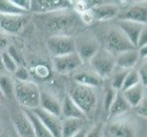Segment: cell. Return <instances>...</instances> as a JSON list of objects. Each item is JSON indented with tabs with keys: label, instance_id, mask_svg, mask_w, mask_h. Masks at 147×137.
I'll return each mask as SVG.
<instances>
[{
	"label": "cell",
	"instance_id": "ac0fdd59",
	"mask_svg": "<svg viewBox=\"0 0 147 137\" xmlns=\"http://www.w3.org/2000/svg\"><path fill=\"white\" fill-rule=\"evenodd\" d=\"M61 116L63 119H80L86 120L87 116L80 110L78 105L71 100L69 95H66L61 103Z\"/></svg>",
	"mask_w": 147,
	"mask_h": 137
},
{
	"label": "cell",
	"instance_id": "5b68a950",
	"mask_svg": "<svg viewBox=\"0 0 147 137\" xmlns=\"http://www.w3.org/2000/svg\"><path fill=\"white\" fill-rule=\"evenodd\" d=\"M47 48L53 58L76 52L75 39L69 36H51L47 41Z\"/></svg>",
	"mask_w": 147,
	"mask_h": 137
},
{
	"label": "cell",
	"instance_id": "d6986e66",
	"mask_svg": "<svg viewBox=\"0 0 147 137\" xmlns=\"http://www.w3.org/2000/svg\"><path fill=\"white\" fill-rule=\"evenodd\" d=\"M130 109L131 106L127 103V101L124 99L123 93L121 91H117V93H116L114 97V100L111 103L108 111L109 118L113 119L116 117H119L121 115L126 114Z\"/></svg>",
	"mask_w": 147,
	"mask_h": 137
},
{
	"label": "cell",
	"instance_id": "8992f818",
	"mask_svg": "<svg viewBox=\"0 0 147 137\" xmlns=\"http://www.w3.org/2000/svg\"><path fill=\"white\" fill-rule=\"evenodd\" d=\"M107 129L111 137H135L136 135L134 121L125 114L111 119Z\"/></svg>",
	"mask_w": 147,
	"mask_h": 137
},
{
	"label": "cell",
	"instance_id": "7bdbcfd3",
	"mask_svg": "<svg viewBox=\"0 0 147 137\" xmlns=\"http://www.w3.org/2000/svg\"><path fill=\"white\" fill-rule=\"evenodd\" d=\"M6 70H5V68L3 66V62H2V57H1V52H0V75H6Z\"/></svg>",
	"mask_w": 147,
	"mask_h": 137
},
{
	"label": "cell",
	"instance_id": "603a6c76",
	"mask_svg": "<svg viewBox=\"0 0 147 137\" xmlns=\"http://www.w3.org/2000/svg\"><path fill=\"white\" fill-rule=\"evenodd\" d=\"M73 79L76 83L93 88L98 87L102 82V79H100L94 72H85V70L77 72L74 75Z\"/></svg>",
	"mask_w": 147,
	"mask_h": 137
},
{
	"label": "cell",
	"instance_id": "74e56055",
	"mask_svg": "<svg viewBox=\"0 0 147 137\" xmlns=\"http://www.w3.org/2000/svg\"><path fill=\"white\" fill-rule=\"evenodd\" d=\"M144 46H147V29L146 27L142 30L140 33L138 39H137V44H136V49H139Z\"/></svg>",
	"mask_w": 147,
	"mask_h": 137
},
{
	"label": "cell",
	"instance_id": "277c9868",
	"mask_svg": "<svg viewBox=\"0 0 147 137\" xmlns=\"http://www.w3.org/2000/svg\"><path fill=\"white\" fill-rule=\"evenodd\" d=\"M90 63L93 72L100 79H106L110 77L116 68L115 55L106 49H100L90 59Z\"/></svg>",
	"mask_w": 147,
	"mask_h": 137
},
{
	"label": "cell",
	"instance_id": "60d3db41",
	"mask_svg": "<svg viewBox=\"0 0 147 137\" xmlns=\"http://www.w3.org/2000/svg\"><path fill=\"white\" fill-rule=\"evenodd\" d=\"M138 51L139 57L142 59H145L146 55H147V46H144V47H141L139 49H136Z\"/></svg>",
	"mask_w": 147,
	"mask_h": 137
},
{
	"label": "cell",
	"instance_id": "44dd1931",
	"mask_svg": "<svg viewBox=\"0 0 147 137\" xmlns=\"http://www.w3.org/2000/svg\"><path fill=\"white\" fill-rule=\"evenodd\" d=\"M121 19L130 20V21L146 25V20H147L146 7L144 6H141V5H135V6L131 7L129 9L126 10Z\"/></svg>",
	"mask_w": 147,
	"mask_h": 137
},
{
	"label": "cell",
	"instance_id": "ffe728a7",
	"mask_svg": "<svg viewBox=\"0 0 147 137\" xmlns=\"http://www.w3.org/2000/svg\"><path fill=\"white\" fill-rule=\"evenodd\" d=\"M123 93L124 99L127 101V103L131 106V108L136 107L144 97L145 95V87L141 83L135 85L134 87H131L124 91H121Z\"/></svg>",
	"mask_w": 147,
	"mask_h": 137
},
{
	"label": "cell",
	"instance_id": "83f0119b",
	"mask_svg": "<svg viewBox=\"0 0 147 137\" xmlns=\"http://www.w3.org/2000/svg\"><path fill=\"white\" fill-rule=\"evenodd\" d=\"M139 83L141 82H140V78H139L137 70H130L124 79V82L123 83V86H121V89L120 91H124L131 87H134L135 85H137Z\"/></svg>",
	"mask_w": 147,
	"mask_h": 137
},
{
	"label": "cell",
	"instance_id": "e0dca14e",
	"mask_svg": "<svg viewBox=\"0 0 147 137\" xmlns=\"http://www.w3.org/2000/svg\"><path fill=\"white\" fill-rule=\"evenodd\" d=\"M93 18L95 20H109L115 18L119 13L118 7L114 4H100L95 5L93 7L90 8Z\"/></svg>",
	"mask_w": 147,
	"mask_h": 137
},
{
	"label": "cell",
	"instance_id": "4dcf8cb0",
	"mask_svg": "<svg viewBox=\"0 0 147 137\" xmlns=\"http://www.w3.org/2000/svg\"><path fill=\"white\" fill-rule=\"evenodd\" d=\"M33 72L35 76L40 80H47L50 76V70L47 65L38 64L33 68Z\"/></svg>",
	"mask_w": 147,
	"mask_h": 137
},
{
	"label": "cell",
	"instance_id": "f35d334b",
	"mask_svg": "<svg viewBox=\"0 0 147 137\" xmlns=\"http://www.w3.org/2000/svg\"><path fill=\"white\" fill-rule=\"evenodd\" d=\"M9 46V39L7 35L0 30V52L6 51Z\"/></svg>",
	"mask_w": 147,
	"mask_h": 137
},
{
	"label": "cell",
	"instance_id": "9a60e30c",
	"mask_svg": "<svg viewBox=\"0 0 147 137\" xmlns=\"http://www.w3.org/2000/svg\"><path fill=\"white\" fill-rule=\"evenodd\" d=\"M145 27L146 25H143L125 19H120L118 22V28L121 30V32L128 38V39L133 43V45L135 48H136V44H137V39L139 35Z\"/></svg>",
	"mask_w": 147,
	"mask_h": 137
},
{
	"label": "cell",
	"instance_id": "7c38bea8",
	"mask_svg": "<svg viewBox=\"0 0 147 137\" xmlns=\"http://www.w3.org/2000/svg\"><path fill=\"white\" fill-rule=\"evenodd\" d=\"M47 113L60 117L61 116V103L58 98L47 90H40L39 107Z\"/></svg>",
	"mask_w": 147,
	"mask_h": 137
},
{
	"label": "cell",
	"instance_id": "f546056e",
	"mask_svg": "<svg viewBox=\"0 0 147 137\" xmlns=\"http://www.w3.org/2000/svg\"><path fill=\"white\" fill-rule=\"evenodd\" d=\"M6 51L9 54V56L11 57L16 63L18 64V66H25V60L23 58L22 53L20 52V50L14 45H9L8 48L7 49Z\"/></svg>",
	"mask_w": 147,
	"mask_h": 137
},
{
	"label": "cell",
	"instance_id": "b9f144b4",
	"mask_svg": "<svg viewBox=\"0 0 147 137\" xmlns=\"http://www.w3.org/2000/svg\"><path fill=\"white\" fill-rule=\"evenodd\" d=\"M86 134H87V130H86L85 128H82V130L79 131L77 134H74L71 137H85L86 136Z\"/></svg>",
	"mask_w": 147,
	"mask_h": 137
},
{
	"label": "cell",
	"instance_id": "3957f363",
	"mask_svg": "<svg viewBox=\"0 0 147 137\" xmlns=\"http://www.w3.org/2000/svg\"><path fill=\"white\" fill-rule=\"evenodd\" d=\"M48 14L49 17L45 22V27L50 31L61 33V36H64L63 33L68 32L70 29L73 30L78 25L77 16L74 13L69 12V9Z\"/></svg>",
	"mask_w": 147,
	"mask_h": 137
},
{
	"label": "cell",
	"instance_id": "7402d4cb",
	"mask_svg": "<svg viewBox=\"0 0 147 137\" xmlns=\"http://www.w3.org/2000/svg\"><path fill=\"white\" fill-rule=\"evenodd\" d=\"M84 120L63 119L61 120V137H71L84 128Z\"/></svg>",
	"mask_w": 147,
	"mask_h": 137
},
{
	"label": "cell",
	"instance_id": "9c48e42d",
	"mask_svg": "<svg viewBox=\"0 0 147 137\" xmlns=\"http://www.w3.org/2000/svg\"><path fill=\"white\" fill-rule=\"evenodd\" d=\"M82 63L83 61L80 58L77 52L53 58L54 69L59 73L62 74L69 73L73 72V70L79 69L82 65Z\"/></svg>",
	"mask_w": 147,
	"mask_h": 137
},
{
	"label": "cell",
	"instance_id": "d6a6232c",
	"mask_svg": "<svg viewBox=\"0 0 147 137\" xmlns=\"http://www.w3.org/2000/svg\"><path fill=\"white\" fill-rule=\"evenodd\" d=\"M116 93H117V90L113 89L111 86L106 89V92H105V96H104V108H105L107 113H108L111 103H113V100H114Z\"/></svg>",
	"mask_w": 147,
	"mask_h": 137
},
{
	"label": "cell",
	"instance_id": "2e32d148",
	"mask_svg": "<svg viewBox=\"0 0 147 137\" xmlns=\"http://www.w3.org/2000/svg\"><path fill=\"white\" fill-rule=\"evenodd\" d=\"M139 59L137 49L127 50L115 56V65L117 68L130 70L137 65Z\"/></svg>",
	"mask_w": 147,
	"mask_h": 137
},
{
	"label": "cell",
	"instance_id": "ab89813d",
	"mask_svg": "<svg viewBox=\"0 0 147 137\" xmlns=\"http://www.w3.org/2000/svg\"><path fill=\"white\" fill-rule=\"evenodd\" d=\"M139 78H140V82L141 84L146 87L147 84V72H146V63H144L143 66L141 67L139 70H137Z\"/></svg>",
	"mask_w": 147,
	"mask_h": 137
},
{
	"label": "cell",
	"instance_id": "cb8c5ba5",
	"mask_svg": "<svg viewBox=\"0 0 147 137\" xmlns=\"http://www.w3.org/2000/svg\"><path fill=\"white\" fill-rule=\"evenodd\" d=\"M22 110L28 116V120L30 121V124H31L34 131L35 137H53L52 134L49 133V131L45 127V125L41 123V121L33 113V111L31 110H27V109H22Z\"/></svg>",
	"mask_w": 147,
	"mask_h": 137
},
{
	"label": "cell",
	"instance_id": "7a4b0ae2",
	"mask_svg": "<svg viewBox=\"0 0 147 137\" xmlns=\"http://www.w3.org/2000/svg\"><path fill=\"white\" fill-rule=\"evenodd\" d=\"M68 95L86 116L92 114L94 111L98 101L97 91L95 88L76 83Z\"/></svg>",
	"mask_w": 147,
	"mask_h": 137
},
{
	"label": "cell",
	"instance_id": "e575fe53",
	"mask_svg": "<svg viewBox=\"0 0 147 137\" xmlns=\"http://www.w3.org/2000/svg\"><path fill=\"white\" fill-rule=\"evenodd\" d=\"M136 113L138 115L142 116V117H146V113H147V101H146V97H144L143 100H142L141 103L134 107Z\"/></svg>",
	"mask_w": 147,
	"mask_h": 137
},
{
	"label": "cell",
	"instance_id": "6da1fadb",
	"mask_svg": "<svg viewBox=\"0 0 147 137\" xmlns=\"http://www.w3.org/2000/svg\"><path fill=\"white\" fill-rule=\"evenodd\" d=\"M14 96L23 109L34 110L39 107L40 90L33 82H14Z\"/></svg>",
	"mask_w": 147,
	"mask_h": 137
},
{
	"label": "cell",
	"instance_id": "1f68e13d",
	"mask_svg": "<svg viewBox=\"0 0 147 137\" xmlns=\"http://www.w3.org/2000/svg\"><path fill=\"white\" fill-rule=\"evenodd\" d=\"M18 82H29L30 80V72L25 66H18L16 72H14Z\"/></svg>",
	"mask_w": 147,
	"mask_h": 137
},
{
	"label": "cell",
	"instance_id": "5bb4252c",
	"mask_svg": "<svg viewBox=\"0 0 147 137\" xmlns=\"http://www.w3.org/2000/svg\"><path fill=\"white\" fill-rule=\"evenodd\" d=\"M25 16L0 15V30L7 34H18L26 23Z\"/></svg>",
	"mask_w": 147,
	"mask_h": 137
},
{
	"label": "cell",
	"instance_id": "f1b7e54d",
	"mask_svg": "<svg viewBox=\"0 0 147 137\" xmlns=\"http://www.w3.org/2000/svg\"><path fill=\"white\" fill-rule=\"evenodd\" d=\"M1 57H2V62H3L5 70H6L7 72H10V73H14L16 72V70L18 69V66L16 63V61L10 57L9 54L7 51H3L1 52Z\"/></svg>",
	"mask_w": 147,
	"mask_h": 137
},
{
	"label": "cell",
	"instance_id": "8fae6325",
	"mask_svg": "<svg viewBox=\"0 0 147 137\" xmlns=\"http://www.w3.org/2000/svg\"><path fill=\"white\" fill-rule=\"evenodd\" d=\"M33 113L41 121L53 137H61V119L60 117L47 113L44 110L37 108L31 110Z\"/></svg>",
	"mask_w": 147,
	"mask_h": 137
},
{
	"label": "cell",
	"instance_id": "484cf974",
	"mask_svg": "<svg viewBox=\"0 0 147 137\" xmlns=\"http://www.w3.org/2000/svg\"><path fill=\"white\" fill-rule=\"evenodd\" d=\"M128 72L129 70H123V69H120L116 67L113 70V72L111 75V87L114 89L115 90L120 91Z\"/></svg>",
	"mask_w": 147,
	"mask_h": 137
},
{
	"label": "cell",
	"instance_id": "52a82bcc",
	"mask_svg": "<svg viewBox=\"0 0 147 137\" xmlns=\"http://www.w3.org/2000/svg\"><path fill=\"white\" fill-rule=\"evenodd\" d=\"M111 53L119 54L131 49H136L128 38L118 28H111L107 35V49Z\"/></svg>",
	"mask_w": 147,
	"mask_h": 137
},
{
	"label": "cell",
	"instance_id": "30bf717a",
	"mask_svg": "<svg viewBox=\"0 0 147 137\" xmlns=\"http://www.w3.org/2000/svg\"><path fill=\"white\" fill-rule=\"evenodd\" d=\"M76 43V52L78 53L80 58L83 62L90 61L96 52L100 49V43L97 39L93 37H82L79 38L78 41L75 40Z\"/></svg>",
	"mask_w": 147,
	"mask_h": 137
},
{
	"label": "cell",
	"instance_id": "ba28073f",
	"mask_svg": "<svg viewBox=\"0 0 147 137\" xmlns=\"http://www.w3.org/2000/svg\"><path fill=\"white\" fill-rule=\"evenodd\" d=\"M72 4L73 2L65 0H34L31 1L30 11L40 14L53 13L69 9Z\"/></svg>",
	"mask_w": 147,
	"mask_h": 137
},
{
	"label": "cell",
	"instance_id": "4316f807",
	"mask_svg": "<svg viewBox=\"0 0 147 137\" xmlns=\"http://www.w3.org/2000/svg\"><path fill=\"white\" fill-rule=\"evenodd\" d=\"M0 90L6 99L14 96V82L7 75H0Z\"/></svg>",
	"mask_w": 147,
	"mask_h": 137
},
{
	"label": "cell",
	"instance_id": "4fadbf2b",
	"mask_svg": "<svg viewBox=\"0 0 147 137\" xmlns=\"http://www.w3.org/2000/svg\"><path fill=\"white\" fill-rule=\"evenodd\" d=\"M13 124L19 137H35L32 125L23 110L14 113Z\"/></svg>",
	"mask_w": 147,
	"mask_h": 137
},
{
	"label": "cell",
	"instance_id": "836d02e7",
	"mask_svg": "<svg viewBox=\"0 0 147 137\" xmlns=\"http://www.w3.org/2000/svg\"><path fill=\"white\" fill-rule=\"evenodd\" d=\"M85 137H104V128L101 124L93 125L89 131H87Z\"/></svg>",
	"mask_w": 147,
	"mask_h": 137
},
{
	"label": "cell",
	"instance_id": "8d00e7d4",
	"mask_svg": "<svg viewBox=\"0 0 147 137\" xmlns=\"http://www.w3.org/2000/svg\"><path fill=\"white\" fill-rule=\"evenodd\" d=\"M80 20H82L83 23H85L86 25L92 23L95 20L92 11H90V9H88L84 12H82L80 14Z\"/></svg>",
	"mask_w": 147,
	"mask_h": 137
},
{
	"label": "cell",
	"instance_id": "d4e9b609",
	"mask_svg": "<svg viewBox=\"0 0 147 137\" xmlns=\"http://www.w3.org/2000/svg\"><path fill=\"white\" fill-rule=\"evenodd\" d=\"M27 12L23 11L15 5L12 0H0V15L5 16H25Z\"/></svg>",
	"mask_w": 147,
	"mask_h": 137
},
{
	"label": "cell",
	"instance_id": "ee69618b",
	"mask_svg": "<svg viewBox=\"0 0 147 137\" xmlns=\"http://www.w3.org/2000/svg\"><path fill=\"white\" fill-rule=\"evenodd\" d=\"M5 100H6V98H5V96L3 95L2 91L0 90V103H3L5 101Z\"/></svg>",
	"mask_w": 147,
	"mask_h": 137
},
{
	"label": "cell",
	"instance_id": "d590c367",
	"mask_svg": "<svg viewBox=\"0 0 147 137\" xmlns=\"http://www.w3.org/2000/svg\"><path fill=\"white\" fill-rule=\"evenodd\" d=\"M12 2L23 11L27 13L30 11V7H31V1L30 0H12Z\"/></svg>",
	"mask_w": 147,
	"mask_h": 137
}]
</instances>
